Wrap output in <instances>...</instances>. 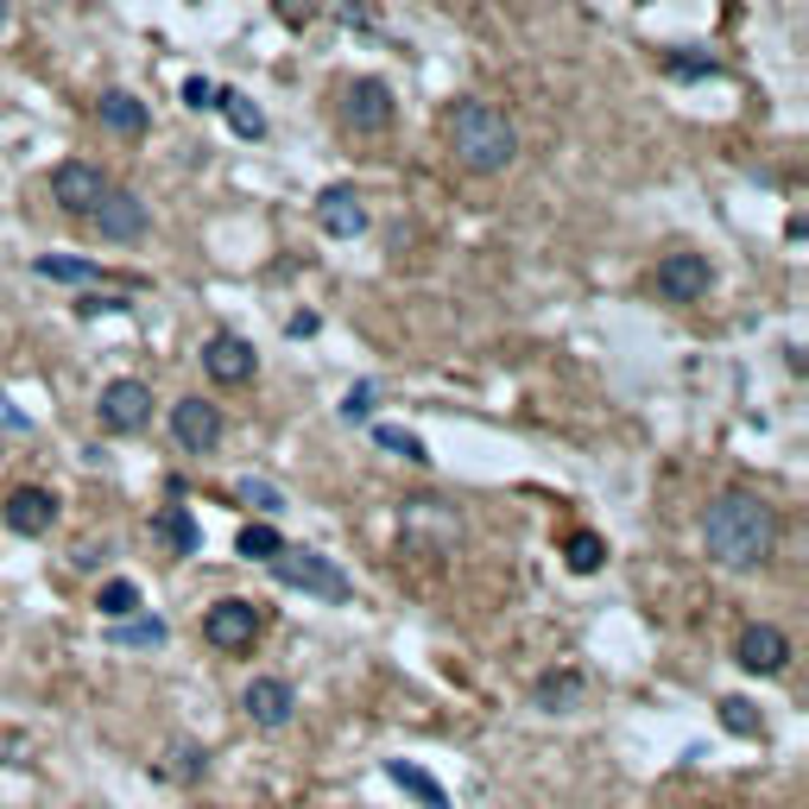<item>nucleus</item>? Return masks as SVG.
<instances>
[{
    "mask_svg": "<svg viewBox=\"0 0 809 809\" xmlns=\"http://www.w3.org/2000/svg\"><path fill=\"white\" fill-rule=\"evenodd\" d=\"M702 544L721 569H758L772 556V544H778V519H772V506L758 500V494L733 487V494H721V500L708 506Z\"/></svg>",
    "mask_w": 809,
    "mask_h": 809,
    "instance_id": "f257e3e1",
    "label": "nucleus"
},
{
    "mask_svg": "<svg viewBox=\"0 0 809 809\" xmlns=\"http://www.w3.org/2000/svg\"><path fill=\"white\" fill-rule=\"evenodd\" d=\"M450 152L468 165V171L494 177V171H506V165L519 158V133H512V121H506L494 101L462 96L450 108Z\"/></svg>",
    "mask_w": 809,
    "mask_h": 809,
    "instance_id": "f03ea898",
    "label": "nucleus"
},
{
    "mask_svg": "<svg viewBox=\"0 0 809 809\" xmlns=\"http://www.w3.org/2000/svg\"><path fill=\"white\" fill-rule=\"evenodd\" d=\"M266 569H273L285 588H303V595H317V601H348L354 581L317 551H298V544H278V556H266Z\"/></svg>",
    "mask_w": 809,
    "mask_h": 809,
    "instance_id": "7ed1b4c3",
    "label": "nucleus"
},
{
    "mask_svg": "<svg viewBox=\"0 0 809 809\" xmlns=\"http://www.w3.org/2000/svg\"><path fill=\"white\" fill-rule=\"evenodd\" d=\"M152 418V386L146 379H108L96 399V424L108 436H133V430Z\"/></svg>",
    "mask_w": 809,
    "mask_h": 809,
    "instance_id": "20e7f679",
    "label": "nucleus"
},
{
    "mask_svg": "<svg viewBox=\"0 0 809 809\" xmlns=\"http://www.w3.org/2000/svg\"><path fill=\"white\" fill-rule=\"evenodd\" d=\"M101 197H108V171L89 165V158H64V165L51 171V202H57L64 215H76V222H82Z\"/></svg>",
    "mask_w": 809,
    "mask_h": 809,
    "instance_id": "39448f33",
    "label": "nucleus"
},
{
    "mask_svg": "<svg viewBox=\"0 0 809 809\" xmlns=\"http://www.w3.org/2000/svg\"><path fill=\"white\" fill-rule=\"evenodd\" d=\"M708 285H714V266L702 253H664L652 273V291L664 303H696V298H708Z\"/></svg>",
    "mask_w": 809,
    "mask_h": 809,
    "instance_id": "423d86ee",
    "label": "nucleus"
},
{
    "mask_svg": "<svg viewBox=\"0 0 809 809\" xmlns=\"http://www.w3.org/2000/svg\"><path fill=\"white\" fill-rule=\"evenodd\" d=\"M202 639L215 645V652H253V639H259V607L253 601H215L202 613Z\"/></svg>",
    "mask_w": 809,
    "mask_h": 809,
    "instance_id": "0eeeda50",
    "label": "nucleus"
},
{
    "mask_svg": "<svg viewBox=\"0 0 809 809\" xmlns=\"http://www.w3.org/2000/svg\"><path fill=\"white\" fill-rule=\"evenodd\" d=\"M171 436H177V450L215 455L222 450V411H215L209 399H177L171 404Z\"/></svg>",
    "mask_w": 809,
    "mask_h": 809,
    "instance_id": "6e6552de",
    "label": "nucleus"
},
{
    "mask_svg": "<svg viewBox=\"0 0 809 809\" xmlns=\"http://www.w3.org/2000/svg\"><path fill=\"white\" fill-rule=\"evenodd\" d=\"M82 222L96 228L101 241H140V234H146V202L133 197V190H114V184H108V197H101Z\"/></svg>",
    "mask_w": 809,
    "mask_h": 809,
    "instance_id": "1a4fd4ad",
    "label": "nucleus"
},
{
    "mask_svg": "<svg viewBox=\"0 0 809 809\" xmlns=\"http://www.w3.org/2000/svg\"><path fill=\"white\" fill-rule=\"evenodd\" d=\"M392 89L379 82V76H361V82H348V96H342V121L354 126V133H386L392 126Z\"/></svg>",
    "mask_w": 809,
    "mask_h": 809,
    "instance_id": "9d476101",
    "label": "nucleus"
},
{
    "mask_svg": "<svg viewBox=\"0 0 809 809\" xmlns=\"http://www.w3.org/2000/svg\"><path fill=\"white\" fill-rule=\"evenodd\" d=\"M241 708H247L253 728L278 733V728H291V714H298V689H291L285 677H253L247 696H241Z\"/></svg>",
    "mask_w": 809,
    "mask_h": 809,
    "instance_id": "9b49d317",
    "label": "nucleus"
},
{
    "mask_svg": "<svg viewBox=\"0 0 809 809\" xmlns=\"http://www.w3.org/2000/svg\"><path fill=\"white\" fill-rule=\"evenodd\" d=\"M253 367H259V354H253V342H241V335H209L202 342V374L215 379V386H247Z\"/></svg>",
    "mask_w": 809,
    "mask_h": 809,
    "instance_id": "f8f14e48",
    "label": "nucleus"
},
{
    "mask_svg": "<svg viewBox=\"0 0 809 809\" xmlns=\"http://www.w3.org/2000/svg\"><path fill=\"white\" fill-rule=\"evenodd\" d=\"M317 228L335 234V241H354V234L367 228V202H361V190H354V184H329L323 197H317Z\"/></svg>",
    "mask_w": 809,
    "mask_h": 809,
    "instance_id": "ddd939ff",
    "label": "nucleus"
},
{
    "mask_svg": "<svg viewBox=\"0 0 809 809\" xmlns=\"http://www.w3.org/2000/svg\"><path fill=\"white\" fill-rule=\"evenodd\" d=\"M740 671H753V677H778L784 664H790V639H784L778 627H765V620H758V627H746L740 632Z\"/></svg>",
    "mask_w": 809,
    "mask_h": 809,
    "instance_id": "4468645a",
    "label": "nucleus"
},
{
    "mask_svg": "<svg viewBox=\"0 0 809 809\" xmlns=\"http://www.w3.org/2000/svg\"><path fill=\"white\" fill-rule=\"evenodd\" d=\"M0 519H7V531H20V538H45L57 525V500H51L45 487H13L7 506H0Z\"/></svg>",
    "mask_w": 809,
    "mask_h": 809,
    "instance_id": "2eb2a0df",
    "label": "nucleus"
},
{
    "mask_svg": "<svg viewBox=\"0 0 809 809\" xmlns=\"http://www.w3.org/2000/svg\"><path fill=\"white\" fill-rule=\"evenodd\" d=\"M152 538H158L171 556H197L202 551V525L190 519V506H158V512H152Z\"/></svg>",
    "mask_w": 809,
    "mask_h": 809,
    "instance_id": "dca6fc26",
    "label": "nucleus"
},
{
    "mask_svg": "<svg viewBox=\"0 0 809 809\" xmlns=\"http://www.w3.org/2000/svg\"><path fill=\"white\" fill-rule=\"evenodd\" d=\"M96 114L108 133H121V140H133V133H146V101L126 96V89H108V96L96 101Z\"/></svg>",
    "mask_w": 809,
    "mask_h": 809,
    "instance_id": "f3484780",
    "label": "nucleus"
},
{
    "mask_svg": "<svg viewBox=\"0 0 809 809\" xmlns=\"http://www.w3.org/2000/svg\"><path fill=\"white\" fill-rule=\"evenodd\" d=\"M386 778L399 784V790H411V797H418L424 809H450V790H443V784L430 778V772H418V765H404V758H392V765H386Z\"/></svg>",
    "mask_w": 809,
    "mask_h": 809,
    "instance_id": "a211bd4d",
    "label": "nucleus"
},
{
    "mask_svg": "<svg viewBox=\"0 0 809 809\" xmlns=\"http://www.w3.org/2000/svg\"><path fill=\"white\" fill-rule=\"evenodd\" d=\"M32 273L57 278V285H96L101 266H89V259H64V253H38V259H32Z\"/></svg>",
    "mask_w": 809,
    "mask_h": 809,
    "instance_id": "6ab92c4d",
    "label": "nucleus"
},
{
    "mask_svg": "<svg viewBox=\"0 0 809 809\" xmlns=\"http://www.w3.org/2000/svg\"><path fill=\"white\" fill-rule=\"evenodd\" d=\"M215 108L228 114V126H234L241 140H266V114H259V108H253L241 89H222V101H215Z\"/></svg>",
    "mask_w": 809,
    "mask_h": 809,
    "instance_id": "aec40b11",
    "label": "nucleus"
},
{
    "mask_svg": "<svg viewBox=\"0 0 809 809\" xmlns=\"http://www.w3.org/2000/svg\"><path fill=\"white\" fill-rule=\"evenodd\" d=\"M581 702V677L576 671H551V677H538V708H551V714H563V708Z\"/></svg>",
    "mask_w": 809,
    "mask_h": 809,
    "instance_id": "412c9836",
    "label": "nucleus"
},
{
    "mask_svg": "<svg viewBox=\"0 0 809 809\" xmlns=\"http://www.w3.org/2000/svg\"><path fill=\"white\" fill-rule=\"evenodd\" d=\"M563 556H569V569H576V576H595V569L607 563V544L595 538V531H569Z\"/></svg>",
    "mask_w": 809,
    "mask_h": 809,
    "instance_id": "4be33fe9",
    "label": "nucleus"
},
{
    "mask_svg": "<svg viewBox=\"0 0 809 809\" xmlns=\"http://www.w3.org/2000/svg\"><path fill=\"white\" fill-rule=\"evenodd\" d=\"M101 620H126V613H140V588L126 576H114V581H101Z\"/></svg>",
    "mask_w": 809,
    "mask_h": 809,
    "instance_id": "5701e85b",
    "label": "nucleus"
},
{
    "mask_svg": "<svg viewBox=\"0 0 809 809\" xmlns=\"http://www.w3.org/2000/svg\"><path fill=\"white\" fill-rule=\"evenodd\" d=\"M374 443H379V450H392V455H404V462H430L424 436H411V430H399V424H379Z\"/></svg>",
    "mask_w": 809,
    "mask_h": 809,
    "instance_id": "b1692460",
    "label": "nucleus"
},
{
    "mask_svg": "<svg viewBox=\"0 0 809 809\" xmlns=\"http://www.w3.org/2000/svg\"><path fill=\"white\" fill-rule=\"evenodd\" d=\"M114 639H121V645H165V620H140V613H126L121 627H114Z\"/></svg>",
    "mask_w": 809,
    "mask_h": 809,
    "instance_id": "393cba45",
    "label": "nucleus"
},
{
    "mask_svg": "<svg viewBox=\"0 0 809 809\" xmlns=\"http://www.w3.org/2000/svg\"><path fill=\"white\" fill-rule=\"evenodd\" d=\"M721 728H728V733H740V740H753V733H758L753 702H746V696H728V702H721Z\"/></svg>",
    "mask_w": 809,
    "mask_h": 809,
    "instance_id": "a878e982",
    "label": "nucleus"
},
{
    "mask_svg": "<svg viewBox=\"0 0 809 809\" xmlns=\"http://www.w3.org/2000/svg\"><path fill=\"white\" fill-rule=\"evenodd\" d=\"M278 544H285V538H278L273 525H247V531H241V556H259V563L278 556Z\"/></svg>",
    "mask_w": 809,
    "mask_h": 809,
    "instance_id": "bb28decb",
    "label": "nucleus"
},
{
    "mask_svg": "<svg viewBox=\"0 0 809 809\" xmlns=\"http://www.w3.org/2000/svg\"><path fill=\"white\" fill-rule=\"evenodd\" d=\"M241 500L259 506V512H285V494H278V487H266V480H241Z\"/></svg>",
    "mask_w": 809,
    "mask_h": 809,
    "instance_id": "cd10ccee",
    "label": "nucleus"
},
{
    "mask_svg": "<svg viewBox=\"0 0 809 809\" xmlns=\"http://www.w3.org/2000/svg\"><path fill=\"white\" fill-rule=\"evenodd\" d=\"M664 70L671 76H721V64H714V57H683V51H671Z\"/></svg>",
    "mask_w": 809,
    "mask_h": 809,
    "instance_id": "c85d7f7f",
    "label": "nucleus"
},
{
    "mask_svg": "<svg viewBox=\"0 0 809 809\" xmlns=\"http://www.w3.org/2000/svg\"><path fill=\"white\" fill-rule=\"evenodd\" d=\"M184 101H190V108H215V101H222V82H209V76H190V82H184Z\"/></svg>",
    "mask_w": 809,
    "mask_h": 809,
    "instance_id": "c756f323",
    "label": "nucleus"
},
{
    "mask_svg": "<svg viewBox=\"0 0 809 809\" xmlns=\"http://www.w3.org/2000/svg\"><path fill=\"white\" fill-rule=\"evenodd\" d=\"M342 418H348V424L374 418V386H348V399H342Z\"/></svg>",
    "mask_w": 809,
    "mask_h": 809,
    "instance_id": "7c9ffc66",
    "label": "nucleus"
},
{
    "mask_svg": "<svg viewBox=\"0 0 809 809\" xmlns=\"http://www.w3.org/2000/svg\"><path fill=\"white\" fill-rule=\"evenodd\" d=\"M317 13H323V0H278V20L285 25H310Z\"/></svg>",
    "mask_w": 809,
    "mask_h": 809,
    "instance_id": "2f4dec72",
    "label": "nucleus"
},
{
    "mask_svg": "<svg viewBox=\"0 0 809 809\" xmlns=\"http://www.w3.org/2000/svg\"><path fill=\"white\" fill-rule=\"evenodd\" d=\"M202 765H209V753H197L190 740H177V772H184V778H197Z\"/></svg>",
    "mask_w": 809,
    "mask_h": 809,
    "instance_id": "473e14b6",
    "label": "nucleus"
},
{
    "mask_svg": "<svg viewBox=\"0 0 809 809\" xmlns=\"http://www.w3.org/2000/svg\"><path fill=\"white\" fill-rule=\"evenodd\" d=\"M0 430H32V418H25V411L7 399V392H0Z\"/></svg>",
    "mask_w": 809,
    "mask_h": 809,
    "instance_id": "72a5a7b5",
    "label": "nucleus"
},
{
    "mask_svg": "<svg viewBox=\"0 0 809 809\" xmlns=\"http://www.w3.org/2000/svg\"><path fill=\"white\" fill-rule=\"evenodd\" d=\"M82 310L96 317V310H126V298H82Z\"/></svg>",
    "mask_w": 809,
    "mask_h": 809,
    "instance_id": "f704fd0d",
    "label": "nucleus"
}]
</instances>
